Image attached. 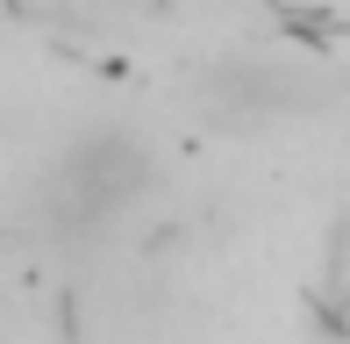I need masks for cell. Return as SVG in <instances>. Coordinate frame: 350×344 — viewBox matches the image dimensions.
Returning a JSON list of instances; mask_svg holds the SVG:
<instances>
[{
	"mask_svg": "<svg viewBox=\"0 0 350 344\" xmlns=\"http://www.w3.org/2000/svg\"><path fill=\"white\" fill-rule=\"evenodd\" d=\"M150 186H157V158H150L143 136H129V130H86V136H72L65 158L51 165L43 208H51L57 230H107V223H122Z\"/></svg>",
	"mask_w": 350,
	"mask_h": 344,
	"instance_id": "obj_1",
	"label": "cell"
}]
</instances>
